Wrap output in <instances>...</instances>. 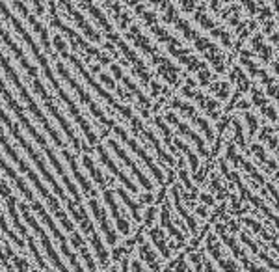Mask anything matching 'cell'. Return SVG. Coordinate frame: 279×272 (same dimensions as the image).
<instances>
[{"mask_svg":"<svg viewBox=\"0 0 279 272\" xmlns=\"http://www.w3.org/2000/svg\"><path fill=\"white\" fill-rule=\"evenodd\" d=\"M0 93H2V97L6 99L8 106H10V108H12V110L15 112V116L19 118V122H21V123H23V125H24V127L28 129V133L32 134V138H35V142H37V144H39L41 147L45 149V153H47V155H49V159H51L52 166H54V170H56L58 174H60V175H62V177H63V183H65V186H67V188H69V192H71V194H73L74 198H78V200H80L78 190H76V188H74L73 183H71V181L67 179V175H65V170H63V166H62V164H60V161H58V159H56V155H54V153H52V151H51V147H49V144H47V140L43 138L41 134H37V131H35L34 125L30 123V120H28V118H26V114H24V112L21 110V106H17V103H15V99H13L12 95H10V92H8V90H6V86H4V82H2V79H0Z\"/></svg>","mask_w":279,"mask_h":272,"instance_id":"obj_1","label":"cell"},{"mask_svg":"<svg viewBox=\"0 0 279 272\" xmlns=\"http://www.w3.org/2000/svg\"><path fill=\"white\" fill-rule=\"evenodd\" d=\"M0 120H2V123H4V125H6V127L10 129V133H12L13 136H15V140H19V144L23 145L24 151H26V153L30 155V159H32V161L35 162V166H37V168L41 170V174H43V177H45V179L49 181V183H51V186L54 188V192H56L58 196L62 198L63 202H67V198H65V194H63V188H62L60 185H58L56 181H54V177H52L51 172H49V168H47L45 161H43V159H41V157L37 155V153H35L34 147H32V145H30L28 142H26V140L23 138V134H21V131L17 129V125H15V123H12V120H10V118H8L6 114H4V110H2V108H0Z\"/></svg>","mask_w":279,"mask_h":272,"instance_id":"obj_2","label":"cell"},{"mask_svg":"<svg viewBox=\"0 0 279 272\" xmlns=\"http://www.w3.org/2000/svg\"><path fill=\"white\" fill-rule=\"evenodd\" d=\"M114 133L117 134V136H119V138L123 140V142H125V144L129 145V147H131L132 151H134V153H138V155L142 157L143 161H145V164L149 166V170H151V172L154 174L156 181H158V183H162V181H164V175H162V172H160V170L156 168V164L153 162V159H151V157H149L147 153H145V151H143L142 147H140V145H138L136 142H134V140L129 138V134H127L121 127H115V125H114Z\"/></svg>","mask_w":279,"mask_h":272,"instance_id":"obj_3","label":"cell"},{"mask_svg":"<svg viewBox=\"0 0 279 272\" xmlns=\"http://www.w3.org/2000/svg\"><path fill=\"white\" fill-rule=\"evenodd\" d=\"M108 145H110V147H112V149H114L115 155L119 157L121 161H125L127 166H129V168H131L132 172H134V175H136V177H138V181H140V185H142L143 188H147V190H149V188H153V185H151V181H149L147 177H145V175L142 174V170L138 168L136 164H134V162H132L131 159H129V155H127L125 151H123V147H121V145L117 144L115 140H108Z\"/></svg>","mask_w":279,"mask_h":272,"instance_id":"obj_4","label":"cell"},{"mask_svg":"<svg viewBox=\"0 0 279 272\" xmlns=\"http://www.w3.org/2000/svg\"><path fill=\"white\" fill-rule=\"evenodd\" d=\"M97 151H99V157H101V161L104 162V166H106V168H108L110 172H112V174H114L115 177H117V179H119L121 183H123V185H125L127 188H129V190L136 192V190H138L136 185H132L131 181H129V177H127V175L123 174V172H121L119 168H117V164H115V162L112 161V159H110L108 155H106V149H104L103 145H97Z\"/></svg>","mask_w":279,"mask_h":272,"instance_id":"obj_5","label":"cell"},{"mask_svg":"<svg viewBox=\"0 0 279 272\" xmlns=\"http://www.w3.org/2000/svg\"><path fill=\"white\" fill-rule=\"evenodd\" d=\"M62 153H63V157H65V159H67V162H69V166H71V170H73V174H74V177H76V181H78L80 185H82V188H84V192L86 194H91V192H93V194H95V190H93V188H91V183L88 179H86L84 175L80 174L78 172V168H76V161H74V157L71 155V153H69L67 149H65V147H63L62 149Z\"/></svg>","mask_w":279,"mask_h":272,"instance_id":"obj_6","label":"cell"},{"mask_svg":"<svg viewBox=\"0 0 279 272\" xmlns=\"http://www.w3.org/2000/svg\"><path fill=\"white\" fill-rule=\"evenodd\" d=\"M90 207L93 209V214H95L97 220L101 222V226H103L106 237H110V243H115V235H114V231L110 229V224H108V220H106V214H104V211L101 209V205H99L95 200H90Z\"/></svg>","mask_w":279,"mask_h":272,"instance_id":"obj_7","label":"cell"},{"mask_svg":"<svg viewBox=\"0 0 279 272\" xmlns=\"http://www.w3.org/2000/svg\"><path fill=\"white\" fill-rule=\"evenodd\" d=\"M104 200H106V203H108L110 209H112V214L115 216V220H117V226H119V229L123 233H129V224H127L125 218H121L119 209H117V205H115V202H114V192L104 190Z\"/></svg>","mask_w":279,"mask_h":272,"instance_id":"obj_8","label":"cell"},{"mask_svg":"<svg viewBox=\"0 0 279 272\" xmlns=\"http://www.w3.org/2000/svg\"><path fill=\"white\" fill-rule=\"evenodd\" d=\"M82 162H84V166L88 168V172H90L91 177L95 179V183H97L99 186H104V185H106V181H104L103 174L99 172V168H95V166H93V161H91V157H90V155H84Z\"/></svg>","mask_w":279,"mask_h":272,"instance_id":"obj_9","label":"cell"},{"mask_svg":"<svg viewBox=\"0 0 279 272\" xmlns=\"http://www.w3.org/2000/svg\"><path fill=\"white\" fill-rule=\"evenodd\" d=\"M179 131H181V133L184 134L186 138L192 140V142H194V144L200 147V153H201V155H207V149H205V144H203V140H201L200 136H197V134L192 131V129H188L186 125H179Z\"/></svg>","mask_w":279,"mask_h":272,"instance_id":"obj_10","label":"cell"},{"mask_svg":"<svg viewBox=\"0 0 279 272\" xmlns=\"http://www.w3.org/2000/svg\"><path fill=\"white\" fill-rule=\"evenodd\" d=\"M175 144L179 145V147H181V149L184 151V153H186V155H188V159H190V164H192V170H194V172H197V166H200V161H197V157H195L194 153H192V151H190L188 147H186V145L182 144L181 140H177Z\"/></svg>","mask_w":279,"mask_h":272,"instance_id":"obj_11","label":"cell"},{"mask_svg":"<svg viewBox=\"0 0 279 272\" xmlns=\"http://www.w3.org/2000/svg\"><path fill=\"white\" fill-rule=\"evenodd\" d=\"M117 194H119V196L123 198V202H125L127 205L131 207L132 214H134V218H140V211H138V205H136V203H134V202H132L131 198H129V194H127V192L123 190V188H119V190H117Z\"/></svg>","mask_w":279,"mask_h":272,"instance_id":"obj_12","label":"cell"},{"mask_svg":"<svg viewBox=\"0 0 279 272\" xmlns=\"http://www.w3.org/2000/svg\"><path fill=\"white\" fill-rule=\"evenodd\" d=\"M54 45H56V49L60 52L67 54V47H65V41L62 40V35H56V37H54Z\"/></svg>","mask_w":279,"mask_h":272,"instance_id":"obj_13","label":"cell"},{"mask_svg":"<svg viewBox=\"0 0 279 272\" xmlns=\"http://www.w3.org/2000/svg\"><path fill=\"white\" fill-rule=\"evenodd\" d=\"M246 120H248V123H250V133L253 134L255 133V129H257V120L253 116H250V114L246 116Z\"/></svg>","mask_w":279,"mask_h":272,"instance_id":"obj_14","label":"cell"},{"mask_svg":"<svg viewBox=\"0 0 279 272\" xmlns=\"http://www.w3.org/2000/svg\"><path fill=\"white\" fill-rule=\"evenodd\" d=\"M110 69H112V73H114V75L117 76V79H123V71H121L119 65H112Z\"/></svg>","mask_w":279,"mask_h":272,"instance_id":"obj_15","label":"cell"},{"mask_svg":"<svg viewBox=\"0 0 279 272\" xmlns=\"http://www.w3.org/2000/svg\"><path fill=\"white\" fill-rule=\"evenodd\" d=\"M101 81H103L104 84H108L110 90H115V84H114V82H112V81H110V79H108V76H106V75H101Z\"/></svg>","mask_w":279,"mask_h":272,"instance_id":"obj_16","label":"cell"},{"mask_svg":"<svg viewBox=\"0 0 279 272\" xmlns=\"http://www.w3.org/2000/svg\"><path fill=\"white\" fill-rule=\"evenodd\" d=\"M266 116L270 118V120H272V122H275V120H277V114H275V110H273V108H266Z\"/></svg>","mask_w":279,"mask_h":272,"instance_id":"obj_17","label":"cell"}]
</instances>
